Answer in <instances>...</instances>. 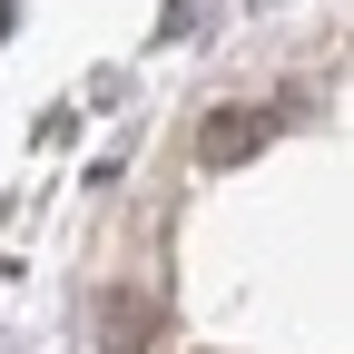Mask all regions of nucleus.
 Wrapping results in <instances>:
<instances>
[{
    "label": "nucleus",
    "mask_w": 354,
    "mask_h": 354,
    "mask_svg": "<svg viewBox=\"0 0 354 354\" xmlns=\"http://www.w3.org/2000/svg\"><path fill=\"white\" fill-rule=\"evenodd\" d=\"M256 138H266L256 109H216V118L197 128V158H207V167H236V158H256Z\"/></svg>",
    "instance_id": "f257e3e1"
}]
</instances>
